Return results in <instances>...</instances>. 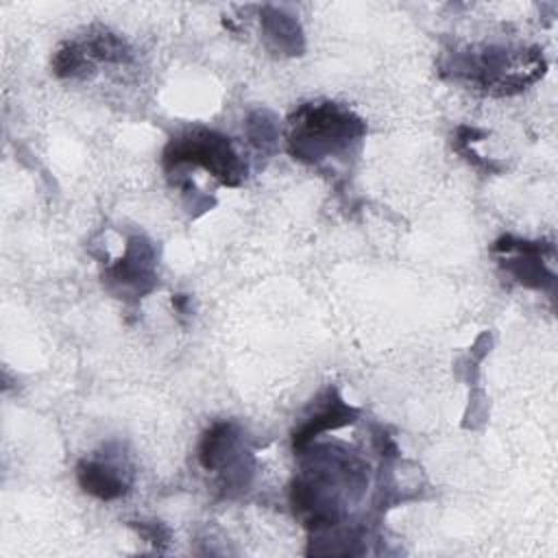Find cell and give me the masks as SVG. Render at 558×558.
Here are the masks:
<instances>
[{
    "label": "cell",
    "mask_w": 558,
    "mask_h": 558,
    "mask_svg": "<svg viewBox=\"0 0 558 558\" xmlns=\"http://www.w3.org/2000/svg\"><path fill=\"white\" fill-rule=\"evenodd\" d=\"M288 122V150L307 163L347 153L366 133V124L351 109L329 100L301 105Z\"/></svg>",
    "instance_id": "6da1fadb"
},
{
    "label": "cell",
    "mask_w": 558,
    "mask_h": 558,
    "mask_svg": "<svg viewBox=\"0 0 558 558\" xmlns=\"http://www.w3.org/2000/svg\"><path fill=\"white\" fill-rule=\"evenodd\" d=\"M545 72V59L538 48L510 50L488 46L480 52H464L453 65V74L466 76L471 83L490 94H514L525 89Z\"/></svg>",
    "instance_id": "7a4b0ae2"
},
{
    "label": "cell",
    "mask_w": 558,
    "mask_h": 558,
    "mask_svg": "<svg viewBox=\"0 0 558 558\" xmlns=\"http://www.w3.org/2000/svg\"><path fill=\"white\" fill-rule=\"evenodd\" d=\"M185 163L207 170L227 187H238L246 179V163L231 137L205 126L185 129L166 144L163 168L172 172Z\"/></svg>",
    "instance_id": "3957f363"
},
{
    "label": "cell",
    "mask_w": 558,
    "mask_h": 558,
    "mask_svg": "<svg viewBox=\"0 0 558 558\" xmlns=\"http://www.w3.org/2000/svg\"><path fill=\"white\" fill-rule=\"evenodd\" d=\"M242 434L235 423L218 421L205 429L198 442V462L205 471H220L225 490L231 486L244 488L251 475L248 451L240 447Z\"/></svg>",
    "instance_id": "277c9868"
},
{
    "label": "cell",
    "mask_w": 558,
    "mask_h": 558,
    "mask_svg": "<svg viewBox=\"0 0 558 558\" xmlns=\"http://www.w3.org/2000/svg\"><path fill=\"white\" fill-rule=\"evenodd\" d=\"M493 253L499 255V266L521 286L534 290H554L556 277L545 262L547 255H554V244L504 235L493 244Z\"/></svg>",
    "instance_id": "5b68a950"
},
{
    "label": "cell",
    "mask_w": 558,
    "mask_h": 558,
    "mask_svg": "<svg viewBox=\"0 0 558 558\" xmlns=\"http://www.w3.org/2000/svg\"><path fill=\"white\" fill-rule=\"evenodd\" d=\"M107 283L111 290H116L122 296L131 292L133 296H144L150 292L157 283L155 275V248L146 238L133 235L126 242L124 255L109 266L107 270Z\"/></svg>",
    "instance_id": "8992f818"
},
{
    "label": "cell",
    "mask_w": 558,
    "mask_h": 558,
    "mask_svg": "<svg viewBox=\"0 0 558 558\" xmlns=\"http://www.w3.org/2000/svg\"><path fill=\"white\" fill-rule=\"evenodd\" d=\"M76 480L87 495L100 501H113L129 493L133 477L122 460L105 453V458L96 456L81 460L76 464Z\"/></svg>",
    "instance_id": "52a82bcc"
},
{
    "label": "cell",
    "mask_w": 558,
    "mask_h": 558,
    "mask_svg": "<svg viewBox=\"0 0 558 558\" xmlns=\"http://www.w3.org/2000/svg\"><path fill=\"white\" fill-rule=\"evenodd\" d=\"M355 416H357V410L347 405L336 388H327L323 401H318L314 412L294 429L292 434L294 451H303L323 432L338 429L353 423Z\"/></svg>",
    "instance_id": "ba28073f"
},
{
    "label": "cell",
    "mask_w": 558,
    "mask_h": 558,
    "mask_svg": "<svg viewBox=\"0 0 558 558\" xmlns=\"http://www.w3.org/2000/svg\"><path fill=\"white\" fill-rule=\"evenodd\" d=\"M262 26L268 44L286 54H301L303 50V33L299 22L292 15H286L279 9L266 7L262 13Z\"/></svg>",
    "instance_id": "9c48e42d"
},
{
    "label": "cell",
    "mask_w": 558,
    "mask_h": 558,
    "mask_svg": "<svg viewBox=\"0 0 558 558\" xmlns=\"http://www.w3.org/2000/svg\"><path fill=\"white\" fill-rule=\"evenodd\" d=\"M81 46L94 65L98 61H107V63L131 61V48L126 46V41L107 28L92 31L85 39H81Z\"/></svg>",
    "instance_id": "30bf717a"
},
{
    "label": "cell",
    "mask_w": 558,
    "mask_h": 558,
    "mask_svg": "<svg viewBox=\"0 0 558 558\" xmlns=\"http://www.w3.org/2000/svg\"><path fill=\"white\" fill-rule=\"evenodd\" d=\"M94 68L96 65L87 59L81 41H65L52 54V72L59 78H85Z\"/></svg>",
    "instance_id": "8fae6325"
},
{
    "label": "cell",
    "mask_w": 558,
    "mask_h": 558,
    "mask_svg": "<svg viewBox=\"0 0 558 558\" xmlns=\"http://www.w3.org/2000/svg\"><path fill=\"white\" fill-rule=\"evenodd\" d=\"M246 135L251 140L253 146L266 150L270 146H275L277 137H279V129H277V120L270 111H255L248 116L246 122Z\"/></svg>",
    "instance_id": "7c38bea8"
},
{
    "label": "cell",
    "mask_w": 558,
    "mask_h": 558,
    "mask_svg": "<svg viewBox=\"0 0 558 558\" xmlns=\"http://www.w3.org/2000/svg\"><path fill=\"white\" fill-rule=\"evenodd\" d=\"M137 532H140V536L142 538H146L150 545H155V549H159V551H163L166 549V545L170 543V532H168V527L166 525H161L159 521H135V523H131Z\"/></svg>",
    "instance_id": "4fadbf2b"
}]
</instances>
